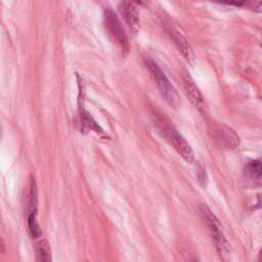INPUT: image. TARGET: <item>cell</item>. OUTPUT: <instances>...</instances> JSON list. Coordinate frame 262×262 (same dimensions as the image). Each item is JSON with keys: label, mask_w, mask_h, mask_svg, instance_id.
Returning <instances> with one entry per match:
<instances>
[{"label": "cell", "mask_w": 262, "mask_h": 262, "mask_svg": "<svg viewBox=\"0 0 262 262\" xmlns=\"http://www.w3.org/2000/svg\"><path fill=\"white\" fill-rule=\"evenodd\" d=\"M37 185L34 177H31L28 192H27V211L28 214L36 213L37 211V204H38V196H37Z\"/></svg>", "instance_id": "obj_11"}, {"label": "cell", "mask_w": 262, "mask_h": 262, "mask_svg": "<svg viewBox=\"0 0 262 262\" xmlns=\"http://www.w3.org/2000/svg\"><path fill=\"white\" fill-rule=\"evenodd\" d=\"M28 227L33 238H39L42 235V230L37 220V213L28 214Z\"/></svg>", "instance_id": "obj_13"}, {"label": "cell", "mask_w": 262, "mask_h": 262, "mask_svg": "<svg viewBox=\"0 0 262 262\" xmlns=\"http://www.w3.org/2000/svg\"><path fill=\"white\" fill-rule=\"evenodd\" d=\"M151 122L157 132L181 156V158L191 163L193 161V151L185 138L177 131L171 121L164 115L158 112L151 114Z\"/></svg>", "instance_id": "obj_1"}, {"label": "cell", "mask_w": 262, "mask_h": 262, "mask_svg": "<svg viewBox=\"0 0 262 262\" xmlns=\"http://www.w3.org/2000/svg\"><path fill=\"white\" fill-rule=\"evenodd\" d=\"M145 64H146V68L148 69L162 97L166 100V102L170 106L177 108L180 105L181 100H180L178 92L176 91L175 87L172 85V83L170 82L168 77L165 75V73L162 71V69L159 67V64L154 59L146 58Z\"/></svg>", "instance_id": "obj_3"}, {"label": "cell", "mask_w": 262, "mask_h": 262, "mask_svg": "<svg viewBox=\"0 0 262 262\" xmlns=\"http://www.w3.org/2000/svg\"><path fill=\"white\" fill-rule=\"evenodd\" d=\"M103 18H104V24L107 31L116 40L122 52L126 54L129 50V42L119 17L111 8H106L103 13Z\"/></svg>", "instance_id": "obj_4"}, {"label": "cell", "mask_w": 262, "mask_h": 262, "mask_svg": "<svg viewBox=\"0 0 262 262\" xmlns=\"http://www.w3.org/2000/svg\"><path fill=\"white\" fill-rule=\"evenodd\" d=\"M257 205H258V207H261V206H262V194H259V196H258V202H257Z\"/></svg>", "instance_id": "obj_17"}, {"label": "cell", "mask_w": 262, "mask_h": 262, "mask_svg": "<svg viewBox=\"0 0 262 262\" xmlns=\"http://www.w3.org/2000/svg\"><path fill=\"white\" fill-rule=\"evenodd\" d=\"M166 30H167L168 34L170 35L171 39L173 40V42L175 43V45L177 46V48L179 49V51L185 57V59L188 61H191L193 59V52H192L191 47H190L189 43L187 42L186 38L172 25H168L166 27Z\"/></svg>", "instance_id": "obj_7"}, {"label": "cell", "mask_w": 262, "mask_h": 262, "mask_svg": "<svg viewBox=\"0 0 262 262\" xmlns=\"http://www.w3.org/2000/svg\"><path fill=\"white\" fill-rule=\"evenodd\" d=\"M211 133L216 143L223 148L233 149L236 148L239 144L238 135L231 128L224 125L214 126Z\"/></svg>", "instance_id": "obj_5"}, {"label": "cell", "mask_w": 262, "mask_h": 262, "mask_svg": "<svg viewBox=\"0 0 262 262\" xmlns=\"http://www.w3.org/2000/svg\"><path fill=\"white\" fill-rule=\"evenodd\" d=\"M181 255L184 262H201L199 255L191 249H186L185 251H183V254Z\"/></svg>", "instance_id": "obj_14"}, {"label": "cell", "mask_w": 262, "mask_h": 262, "mask_svg": "<svg viewBox=\"0 0 262 262\" xmlns=\"http://www.w3.org/2000/svg\"><path fill=\"white\" fill-rule=\"evenodd\" d=\"M201 214L209 228L212 239L215 244V248L222 262H231L232 252L229 243L227 242L221 224L215 214L206 205L201 206Z\"/></svg>", "instance_id": "obj_2"}, {"label": "cell", "mask_w": 262, "mask_h": 262, "mask_svg": "<svg viewBox=\"0 0 262 262\" xmlns=\"http://www.w3.org/2000/svg\"><path fill=\"white\" fill-rule=\"evenodd\" d=\"M37 262H51L50 245L46 239H41L35 245Z\"/></svg>", "instance_id": "obj_12"}, {"label": "cell", "mask_w": 262, "mask_h": 262, "mask_svg": "<svg viewBox=\"0 0 262 262\" xmlns=\"http://www.w3.org/2000/svg\"><path fill=\"white\" fill-rule=\"evenodd\" d=\"M245 6L256 12H262V1H246Z\"/></svg>", "instance_id": "obj_15"}, {"label": "cell", "mask_w": 262, "mask_h": 262, "mask_svg": "<svg viewBox=\"0 0 262 262\" xmlns=\"http://www.w3.org/2000/svg\"><path fill=\"white\" fill-rule=\"evenodd\" d=\"M119 11L123 16L129 30L133 34H136L140 28L139 9L137 3L132 1H122L119 4Z\"/></svg>", "instance_id": "obj_6"}, {"label": "cell", "mask_w": 262, "mask_h": 262, "mask_svg": "<svg viewBox=\"0 0 262 262\" xmlns=\"http://www.w3.org/2000/svg\"><path fill=\"white\" fill-rule=\"evenodd\" d=\"M87 262H89V261H87Z\"/></svg>", "instance_id": "obj_19"}, {"label": "cell", "mask_w": 262, "mask_h": 262, "mask_svg": "<svg viewBox=\"0 0 262 262\" xmlns=\"http://www.w3.org/2000/svg\"><path fill=\"white\" fill-rule=\"evenodd\" d=\"M198 178L201 182V184L203 186H206L207 185V182H208V177H207V174H206V170L204 167L200 166L198 168Z\"/></svg>", "instance_id": "obj_16"}, {"label": "cell", "mask_w": 262, "mask_h": 262, "mask_svg": "<svg viewBox=\"0 0 262 262\" xmlns=\"http://www.w3.org/2000/svg\"><path fill=\"white\" fill-rule=\"evenodd\" d=\"M245 172L249 180L254 185H262V162L259 160H252L245 166Z\"/></svg>", "instance_id": "obj_10"}, {"label": "cell", "mask_w": 262, "mask_h": 262, "mask_svg": "<svg viewBox=\"0 0 262 262\" xmlns=\"http://www.w3.org/2000/svg\"><path fill=\"white\" fill-rule=\"evenodd\" d=\"M257 262H262V251H261L260 254H259V257H258V259H257Z\"/></svg>", "instance_id": "obj_18"}, {"label": "cell", "mask_w": 262, "mask_h": 262, "mask_svg": "<svg viewBox=\"0 0 262 262\" xmlns=\"http://www.w3.org/2000/svg\"><path fill=\"white\" fill-rule=\"evenodd\" d=\"M183 85L185 89V93L189 98L190 102L199 110L204 106V99L202 93L199 90V87L195 85L193 79L188 73L183 74Z\"/></svg>", "instance_id": "obj_8"}, {"label": "cell", "mask_w": 262, "mask_h": 262, "mask_svg": "<svg viewBox=\"0 0 262 262\" xmlns=\"http://www.w3.org/2000/svg\"><path fill=\"white\" fill-rule=\"evenodd\" d=\"M78 125L80 127L81 132H87V131H94L97 134H103V130L98 125V123L93 119V117L87 112L83 106L79 107L78 114Z\"/></svg>", "instance_id": "obj_9"}]
</instances>
